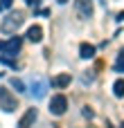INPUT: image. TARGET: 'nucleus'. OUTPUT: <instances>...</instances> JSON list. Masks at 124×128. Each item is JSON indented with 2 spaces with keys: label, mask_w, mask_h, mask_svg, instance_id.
<instances>
[{
  "label": "nucleus",
  "mask_w": 124,
  "mask_h": 128,
  "mask_svg": "<svg viewBox=\"0 0 124 128\" xmlns=\"http://www.w3.org/2000/svg\"><path fill=\"white\" fill-rule=\"evenodd\" d=\"M113 94H115L117 99L124 97V79H117V81L113 83Z\"/></svg>",
  "instance_id": "nucleus-10"
},
{
  "label": "nucleus",
  "mask_w": 124,
  "mask_h": 128,
  "mask_svg": "<svg viewBox=\"0 0 124 128\" xmlns=\"http://www.w3.org/2000/svg\"><path fill=\"white\" fill-rule=\"evenodd\" d=\"M93 115H95V112H93V110H90V108H84V117H88V119H90V117H93Z\"/></svg>",
  "instance_id": "nucleus-14"
},
{
  "label": "nucleus",
  "mask_w": 124,
  "mask_h": 128,
  "mask_svg": "<svg viewBox=\"0 0 124 128\" xmlns=\"http://www.w3.org/2000/svg\"><path fill=\"white\" fill-rule=\"evenodd\" d=\"M70 81H72L70 72H63V74H56V76L52 79V86H54V88H66V86H70Z\"/></svg>",
  "instance_id": "nucleus-7"
},
{
  "label": "nucleus",
  "mask_w": 124,
  "mask_h": 128,
  "mask_svg": "<svg viewBox=\"0 0 124 128\" xmlns=\"http://www.w3.org/2000/svg\"><path fill=\"white\" fill-rule=\"evenodd\" d=\"M9 7H11V0H0V11H5Z\"/></svg>",
  "instance_id": "nucleus-13"
},
{
  "label": "nucleus",
  "mask_w": 124,
  "mask_h": 128,
  "mask_svg": "<svg viewBox=\"0 0 124 128\" xmlns=\"http://www.w3.org/2000/svg\"><path fill=\"white\" fill-rule=\"evenodd\" d=\"M23 11H14L11 16H7V20H2V32H7V34H11V32H16L20 25H23Z\"/></svg>",
  "instance_id": "nucleus-3"
},
{
  "label": "nucleus",
  "mask_w": 124,
  "mask_h": 128,
  "mask_svg": "<svg viewBox=\"0 0 124 128\" xmlns=\"http://www.w3.org/2000/svg\"><path fill=\"white\" fill-rule=\"evenodd\" d=\"M79 56H81V58H93V56H95V45L81 43V45H79Z\"/></svg>",
  "instance_id": "nucleus-9"
},
{
  "label": "nucleus",
  "mask_w": 124,
  "mask_h": 128,
  "mask_svg": "<svg viewBox=\"0 0 124 128\" xmlns=\"http://www.w3.org/2000/svg\"><path fill=\"white\" fill-rule=\"evenodd\" d=\"M27 38H29L32 43H41V40H43V29H41L38 25H32V27L27 29Z\"/></svg>",
  "instance_id": "nucleus-8"
},
{
  "label": "nucleus",
  "mask_w": 124,
  "mask_h": 128,
  "mask_svg": "<svg viewBox=\"0 0 124 128\" xmlns=\"http://www.w3.org/2000/svg\"><path fill=\"white\" fill-rule=\"evenodd\" d=\"M45 88H47L45 81H36V83H32V92H34L36 97H43V94H45Z\"/></svg>",
  "instance_id": "nucleus-11"
},
{
  "label": "nucleus",
  "mask_w": 124,
  "mask_h": 128,
  "mask_svg": "<svg viewBox=\"0 0 124 128\" xmlns=\"http://www.w3.org/2000/svg\"><path fill=\"white\" fill-rule=\"evenodd\" d=\"M36 108H27V112L20 117V122H18V128H29L34 122H36Z\"/></svg>",
  "instance_id": "nucleus-6"
},
{
  "label": "nucleus",
  "mask_w": 124,
  "mask_h": 128,
  "mask_svg": "<svg viewBox=\"0 0 124 128\" xmlns=\"http://www.w3.org/2000/svg\"><path fill=\"white\" fill-rule=\"evenodd\" d=\"M75 4H77V11H79L84 18H90V16H93V11H95L93 0H75Z\"/></svg>",
  "instance_id": "nucleus-5"
},
{
  "label": "nucleus",
  "mask_w": 124,
  "mask_h": 128,
  "mask_svg": "<svg viewBox=\"0 0 124 128\" xmlns=\"http://www.w3.org/2000/svg\"><path fill=\"white\" fill-rule=\"evenodd\" d=\"M66 110H68V99H66V94H54V97L50 99V112H52L54 117H61Z\"/></svg>",
  "instance_id": "nucleus-2"
},
{
  "label": "nucleus",
  "mask_w": 124,
  "mask_h": 128,
  "mask_svg": "<svg viewBox=\"0 0 124 128\" xmlns=\"http://www.w3.org/2000/svg\"><path fill=\"white\" fill-rule=\"evenodd\" d=\"M20 38L18 36H11V38H7V40H2L0 43V52L2 54H7V56H16L18 52H20Z\"/></svg>",
  "instance_id": "nucleus-4"
},
{
  "label": "nucleus",
  "mask_w": 124,
  "mask_h": 128,
  "mask_svg": "<svg viewBox=\"0 0 124 128\" xmlns=\"http://www.w3.org/2000/svg\"><path fill=\"white\" fill-rule=\"evenodd\" d=\"M11 86L16 88V92H23V90H25V86H23V81H20V79H11Z\"/></svg>",
  "instance_id": "nucleus-12"
},
{
  "label": "nucleus",
  "mask_w": 124,
  "mask_h": 128,
  "mask_svg": "<svg viewBox=\"0 0 124 128\" xmlns=\"http://www.w3.org/2000/svg\"><path fill=\"white\" fill-rule=\"evenodd\" d=\"M0 108H2L5 112H14V110L18 108V101H16V97L11 94L9 88H0Z\"/></svg>",
  "instance_id": "nucleus-1"
}]
</instances>
